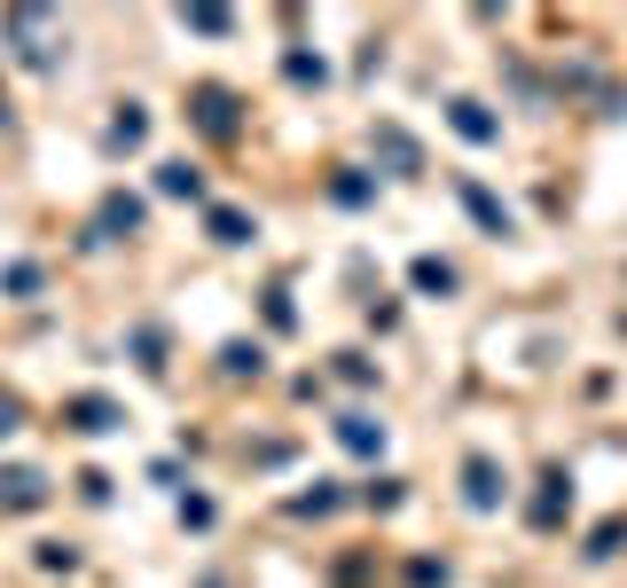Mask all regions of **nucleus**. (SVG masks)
Wrapping results in <instances>:
<instances>
[{"label":"nucleus","mask_w":627,"mask_h":588,"mask_svg":"<svg viewBox=\"0 0 627 588\" xmlns=\"http://www.w3.org/2000/svg\"><path fill=\"white\" fill-rule=\"evenodd\" d=\"M189 118H197L212 141H236V95H228V87H197V95H189Z\"/></svg>","instance_id":"obj_2"},{"label":"nucleus","mask_w":627,"mask_h":588,"mask_svg":"<svg viewBox=\"0 0 627 588\" xmlns=\"http://www.w3.org/2000/svg\"><path fill=\"white\" fill-rule=\"evenodd\" d=\"M337 440H345L353 455H377V448H385V424H377V416H337Z\"/></svg>","instance_id":"obj_9"},{"label":"nucleus","mask_w":627,"mask_h":588,"mask_svg":"<svg viewBox=\"0 0 627 588\" xmlns=\"http://www.w3.org/2000/svg\"><path fill=\"white\" fill-rule=\"evenodd\" d=\"M573 511V479L565 471H542V494H533V526H565Z\"/></svg>","instance_id":"obj_5"},{"label":"nucleus","mask_w":627,"mask_h":588,"mask_svg":"<svg viewBox=\"0 0 627 588\" xmlns=\"http://www.w3.org/2000/svg\"><path fill=\"white\" fill-rule=\"evenodd\" d=\"M377 141H385V157H393V165H400V174H416V141H408V134H400V126H385V134H377Z\"/></svg>","instance_id":"obj_15"},{"label":"nucleus","mask_w":627,"mask_h":588,"mask_svg":"<svg viewBox=\"0 0 627 588\" xmlns=\"http://www.w3.org/2000/svg\"><path fill=\"white\" fill-rule=\"evenodd\" d=\"M463 204L479 212V228H494V235H510V212H502V204H494V197H487L479 181H463Z\"/></svg>","instance_id":"obj_10"},{"label":"nucleus","mask_w":627,"mask_h":588,"mask_svg":"<svg viewBox=\"0 0 627 588\" xmlns=\"http://www.w3.org/2000/svg\"><path fill=\"white\" fill-rule=\"evenodd\" d=\"M0 283H9V291L24 298V291H40V267H32V260H17V267H9V275H0Z\"/></svg>","instance_id":"obj_20"},{"label":"nucleus","mask_w":627,"mask_h":588,"mask_svg":"<svg viewBox=\"0 0 627 588\" xmlns=\"http://www.w3.org/2000/svg\"><path fill=\"white\" fill-rule=\"evenodd\" d=\"M220 369H228V377H259V346H228Z\"/></svg>","instance_id":"obj_17"},{"label":"nucleus","mask_w":627,"mask_h":588,"mask_svg":"<svg viewBox=\"0 0 627 588\" xmlns=\"http://www.w3.org/2000/svg\"><path fill=\"white\" fill-rule=\"evenodd\" d=\"M291 511H299V518H330V511H337V486H314V494H299Z\"/></svg>","instance_id":"obj_16"},{"label":"nucleus","mask_w":627,"mask_h":588,"mask_svg":"<svg viewBox=\"0 0 627 588\" xmlns=\"http://www.w3.org/2000/svg\"><path fill=\"white\" fill-rule=\"evenodd\" d=\"M447 118H456L463 141H502V118H494L487 103H471V95H463V103H447Z\"/></svg>","instance_id":"obj_6"},{"label":"nucleus","mask_w":627,"mask_h":588,"mask_svg":"<svg viewBox=\"0 0 627 588\" xmlns=\"http://www.w3.org/2000/svg\"><path fill=\"white\" fill-rule=\"evenodd\" d=\"M416 291H456V267H447V260H416Z\"/></svg>","instance_id":"obj_14"},{"label":"nucleus","mask_w":627,"mask_h":588,"mask_svg":"<svg viewBox=\"0 0 627 588\" xmlns=\"http://www.w3.org/2000/svg\"><path fill=\"white\" fill-rule=\"evenodd\" d=\"M40 502H48V479H40L32 463L0 471V511H40Z\"/></svg>","instance_id":"obj_3"},{"label":"nucleus","mask_w":627,"mask_h":588,"mask_svg":"<svg viewBox=\"0 0 627 588\" xmlns=\"http://www.w3.org/2000/svg\"><path fill=\"white\" fill-rule=\"evenodd\" d=\"M157 189H165V197H189V204H197V197H205V174H197L189 157H173V165H157Z\"/></svg>","instance_id":"obj_8"},{"label":"nucleus","mask_w":627,"mask_h":588,"mask_svg":"<svg viewBox=\"0 0 627 588\" xmlns=\"http://www.w3.org/2000/svg\"><path fill=\"white\" fill-rule=\"evenodd\" d=\"M142 134H149V118H142V103H126V111L111 118V149H134Z\"/></svg>","instance_id":"obj_13"},{"label":"nucleus","mask_w":627,"mask_h":588,"mask_svg":"<svg viewBox=\"0 0 627 588\" xmlns=\"http://www.w3.org/2000/svg\"><path fill=\"white\" fill-rule=\"evenodd\" d=\"M142 228V204L134 197H103V235H134Z\"/></svg>","instance_id":"obj_11"},{"label":"nucleus","mask_w":627,"mask_h":588,"mask_svg":"<svg viewBox=\"0 0 627 588\" xmlns=\"http://www.w3.org/2000/svg\"><path fill=\"white\" fill-rule=\"evenodd\" d=\"M0 118H9V95H0Z\"/></svg>","instance_id":"obj_21"},{"label":"nucleus","mask_w":627,"mask_h":588,"mask_svg":"<svg viewBox=\"0 0 627 588\" xmlns=\"http://www.w3.org/2000/svg\"><path fill=\"white\" fill-rule=\"evenodd\" d=\"M17 424H24V400H17V392H9V385H0V440H9V432H17Z\"/></svg>","instance_id":"obj_19"},{"label":"nucleus","mask_w":627,"mask_h":588,"mask_svg":"<svg viewBox=\"0 0 627 588\" xmlns=\"http://www.w3.org/2000/svg\"><path fill=\"white\" fill-rule=\"evenodd\" d=\"M205 228H212V243H251V220H243V212H228V204H212V212H205Z\"/></svg>","instance_id":"obj_12"},{"label":"nucleus","mask_w":627,"mask_h":588,"mask_svg":"<svg viewBox=\"0 0 627 588\" xmlns=\"http://www.w3.org/2000/svg\"><path fill=\"white\" fill-rule=\"evenodd\" d=\"M283 71H291V78H299V87H322V78H330V71H322V55H291V63H283Z\"/></svg>","instance_id":"obj_18"},{"label":"nucleus","mask_w":627,"mask_h":588,"mask_svg":"<svg viewBox=\"0 0 627 588\" xmlns=\"http://www.w3.org/2000/svg\"><path fill=\"white\" fill-rule=\"evenodd\" d=\"M463 502H471V511H494V502H502V471H494V455H471V463H463Z\"/></svg>","instance_id":"obj_4"},{"label":"nucleus","mask_w":627,"mask_h":588,"mask_svg":"<svg viewBox=\"0 0 627 588\" xmlns=\"http://www.w3.org/2000/svg\"><path fill=\"white\" fill-rule=\"evenodd\" d=\"M0 32L17 40V55H24L32 71H55V32H48L40 9H9V17H0Z\"/></svg>","instance_id":"obj_1"},{"label":"nucleus","mask_w":627,"mask_h":588,"mask_svg":"<svg viewBox=\"0 0 627 588\" xmlns=\"http://www.w3.org/2000/svg\"><path fill=\"white\" fill-rule=\"evenodd\" d=\"M63 416H71V432H111V424H118V408H111L103 392H86V400H71Z\"/></svg>","instance_id":"obj_7"}]
</instances>
